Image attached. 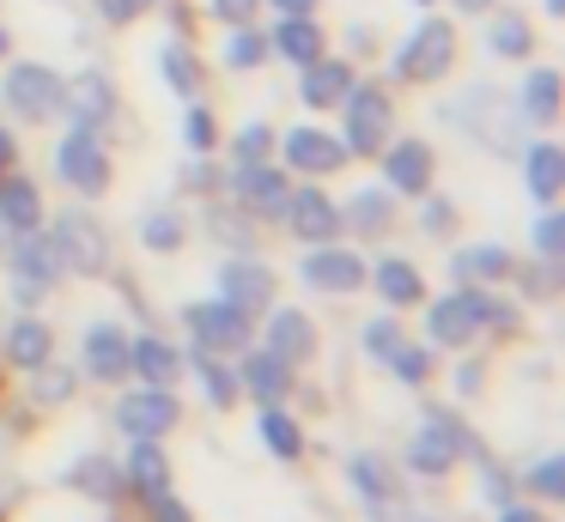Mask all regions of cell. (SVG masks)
<instances>
[{
  "instance_id": "57",
  "label": "cell",
  "mask_w": 565,
  "mask_h": 522,
  "mask_svg": "<svg viewBox=\"0 0 565 522\" xmlns=\"http://www.w3.org/2000/svg\"><path fill=\"white\" fill-rule=\"evenodd\" d=\"M0 55H7V31H0Z\"/></svg>"
},
{
  "instance_id": "26",
  "label": "cell",
  "mask_w": 565,
  "mask_h": 522,
  "mask_svg": "<svg viewBox=\"0 0 565 522\" xmlns=\"http://www.w3.org/2000/svg\"><path fill=\"white\" fill-rule=\"evenodd\" d=\"M407 461H414L419 473H450L456 468V444L426 419V425H419V437H414V449H407Z\"/></svg>"
},
{
  "instance_id": "5",
  "label": "cell",
  "mask_w": 565,
  "mask_h": 522,
  "mask_svg": "<svg viewBox=\"0 0 565 522\" xmlns=\"http://www.w3.org/2000/svg\"><path fill=\"white\" fill-rule=\"evenodd\" d=\"M55 164H62V177L74 182V189H86V194H104V182H110V158H104V146H98L92 128L67 134L62 152H55Z\"/></svg>"
},
{
  "instance_id": "46",
  "label": "cell",
  "mask_w": 565,
  "mask_h": 522,
  "mask_svg": "<svg viewBox=\"0 0 565 522\" xmlns=\"http://www.w3.org/2000/svg\"><path fill=\"white\" fill-rule=\"evenodd\" d=\"M256 7H262V0H213V12H220L225 24H249V19H256Z\"/></svg>"
},
{
  "instance_id": "54",
  "label": "cell",
  "mask_w": 565,
  "mask_h": 522,
  "mask_svg": "<svg viewBox=\"0 0 565 522\" xmlns=\"http://www.w3.org/2000/svg\"><path fill=\"white\" fill-rule=\"evenodd\" d=\"M504 522H541L535 510H504Z\"/></svg>"
},
{
  "instance_id": "38",
  "label": "cell",
  "mask_w": 565,
  "mask_h": 522,
  "mask_svg": "<svg viewBox=\"0 0 565 522\" xmlns=\"http://www.w3.org/2000/svg\"><path fill=\"white\" fill-rule=\"evenodd\" d=\"M159 61H164V79H171L177 92H195V55H189V49H177V43H171Z\"/></svg>"
},
{
  "instance_id": "39",
  "label": "cell",
  "mask_w": 565,
  "mask_h": 522,
  "mask_svg": "<svg viewBox=\"0 0 565 522\" xmlns=\"http://www.w3.org/2000/svg\"><path fill=\"white\" fill-rule=\"evenodd\" d=\"M390 364H395V376H402V383H426V371H431V359L419 347H407V340L390 352Z\"/></svg>"
},
{
  "instance_id": "12",
  "label": "cell",
  "mask_w": 565,
  "mask_h": 522,
  "mask_svg": "<svg viewBox=\"0 0 565 522\" xmlns=\"http://www.w3.org/2000/svg\"><path fill=\"white\" fill-rule=\"evenodd\" d=\"M305 279L322 291H359L365 286V262H359L353 249H334V243H317L305 262Z\"/></svg>"
},
{
  "instance_id": "20",
  "label": "cell",
  "mask_w": 565,
  "mask_h": 522,
  "mask_svg": "<svg viewBox=\"0 0 565 522\" xmlns=\"http://www.w3.org/2000/svg\"><path fill=\"white\" fill-rule=\"evenodd\" d=\"M86 371L104 376V383L128 376V334H116V328H92L86 334Z\"/></svg>"
},
{
  "instance_id": "55",
  "label": "cell",
  "mask_w": 565,
  "mask_h": 522,
  "mask_svg": "<svg viewBox=\"0 0 565 522\" xmlns=\"http://www.w3.org/2000/svg\"><path fill=\"white\" fill-rule=\"evenodd\" d=\"M456 7H462V12H487L492 0H456Z\"/></svg>"
},
{
  "instance_id": "58",
  "label": "cell",
  "mask_w": 565,
  "mask_h": 522,
  "mask_svg": "<svg viewBox=\"0 0 565 522\" xmlns=\"http://www.w3.org/2000/svg\"><path fill=\"white\" fill-rule=\"evenodd\" d=\"M414 522H431V516H414Z\"/></svg>"
},
{
  "instance_id": "3",
  "label": "cell",
  "mask_w": 565,
  "mask_h": 522,
  "mask_svg": "<svg viewBox=\"0 0 565 522\" xmlns=\"http://www.w3.org/2000/svg\"><path fill=\"white\" fill-rule=\"evenodd\" d=\"M341 104H347V152H377L383 134H390V97L377 85H353Z\"/></svg>"
},
{
  "instance_id": "8",
  "label": "cell",
  "mask_w": 565,
  "mask_h": 522,
  "mask_svg": "<svg viewBox=\"0 0 565 522\" xmlns=\"http://www.w3.org/2000/svg\"><path fill=\"white\" fill-rule=\"evenodd\" d=\"M220 291H225L232 310L256 316V310H268V303H274V274L262 262H225L220 267Z\"/></svg>"
},
{
  "instance_id": "47",
  "label": "cell",
  "mask_w": 565,
  "mask_h": 522,
  "mask_svg": "<svg viewBox=\"0 0 565 522\" xmlns=\"http://www.w3.org/2000/svg\"><path fill=\"white\" fill-rule=\"evenodd\" d=\"M419 225H426V231H450V225H456V206H450V201H426Z\"/></svg>"
},
{
  "instance_id": "14",
  "label": "cell",
  "mask_w": 565,
  "mask_h": 522,
  "mask_svg": "<svg viewBox=\"0 0 565 522\" xmlns=\"http://www.w3.org/2000/svg\"><path fill=\"white\" fill-rule=\"evenodd\" d=\"M286 164L310 170V177L341 170L347 164V140H334V134H322V128H292V134H286Z\"/></svg>"
},
{
  "instance_id": "6",
  "label": "cell",
  "mask_w": 565,
  "mask_h": 522,
  "mask_svg": "<svg viewBox=\"0 0 565 522\" xmlns=\"http://www.w3.org/2000/svg\"><path fill=\"white\" fill-rule=\"evenodd\" d=\"M492 316V303L480 298V291H456V298L431 303V340H444V347H462V340H475V328Z\"/></svg>"
},
{
  "instance_id": "41",
  "label": "cell",
  "mask_w": 565,
  "mask_h": 522,
  "mask_svg": "<svg viewBox=\"0 0 565 522\" xmlns=\"http://www.w3.org/2000/svg\"><path fill=\"white\" fill-rule=\"evenodd\" d=\"M395 347H402V328H395L390 316H383V322H371V328H365V352H371V359H390Z\"/></svg>"
},
{
  "instance_id": "50",
  "label": "cell",
  "mask_w": 565,
  "mask_h": 522,
  "mask_svg": "<svg viewBox=\"0 0 565 522\" xmlns=\"http://www.w3.org/2000/svg\"><path fill=\"white\" fill-rule=\"evenodd\" d=\"M79 480H92L104 498H110V468H104V461H86V468H79Z\"/></svg>"
},
{
  "instance_id": "18",
  "label": "cell",
  "mask_w": 565,
  "mask_h": 522,
  "mask_svg": "<svg viewBox=\"0 0 565 522\" xmlns=\"http://www.w3.org/2000/svg\"><path fill=\"white\" fill-rule=\"evenodd\" d=\"M128 480H135L147 498L171 492V461H164L159 437H135V449H128Z\"/></svg>"
},
{
  "instance_id": "27",
  "label": "cell",
  "mask_w": 565,
  "mask_h": 522,
  "mask_svg": "<svg viewBox=\"0 0 565 522\" xmlns=\"http://www.w3.org/2000/svg\"><path fill=\"white\" fill-rule=\"evenodd\" d=\"M377 291H383L390 303H419V298H426V279L414 274V262L390 255V262H377Z\"/></svg>"
},
{
  "instance_id": "52",
  "label": "cell",
  "mask_w": 565,
  "mask_h": 522,
  "mask_svg": "<svg viewBox=\"0 0 565 522\" xmlns=\"http://www.w3.org/2000/svg\"><path fill=\"white\" fill-rule=\"evenodd\" d=\"M280 7V19H298V12H317V0H274Z\"/></svg>"
},
{
  "instance_id": "17",
  "label": "cell",
  "mask_w": 565,
  "mask_h": 522,
  "mask_svg": "<svg viewBox=\"0 0 565 522\" xmlns=\"http://www.w3.org/2000/svg\"><path fill=\"white\" fill-rule=\"evenodd\" d=\"M43 219V194L31 177H0V225H13V231H38Z\"/></svg>"
},
{
  "instance_id": "31",
  "label": "cell",
  "mask_w": 565,
  "mask_h": 522,
  "mask_svg": "<svg viewBox=\"0 0 565 522\" xmlns=\"http://www.w3.org/2000/svg\"><path fill=\"white\" fill-rule=\"evenodd\" d=\"M262 437H268V449H274V456H280V461L305 456V432H298V425L286 419L280 407H268V413H262Z\"/></svg>"
},
{
  "instance_id": "10",
  "label": "cell",
  "mask_w": 565,
  "mask_h": 522,
  "mask_svg": "<svg viewBox=\"0 0 565 522\" xmlns=\"http://www.w3.org/2000/svg\"><path fill=\"white\" fill-rule=\"evenodd\" d=\"M286 225H292L305 243H329L334 231H341V206H334L329 194H317V189H298V194H286Z\"/></svg>"
},
{
  "instance_id": "9",
  "label": "cell",
  "mask_w": 565,
  "mask_h": 522,
  "mask_svg": "<svg viewBox=\"0 0 565 522\" xmlns=\"http://www.w3.org/2000/svg\"><path fill=\"white\" fill-rule=\"evenodd\" d=\"M189 328L201 334L207 352H232L249 340V316L232 310V303H189Z\"/></svg>"
},
{
  "instance_id": "24",
  "label": "cell",
  "mask_w": 565,
  "mask_h": 522,
  "mask_svg": "<svg viewBox=\"0 0 565 522\" xmlns=\"http://www.w3.org/2000/svg\"><path fill=\"white\" fill-rule=\"evenodd\" d=\"M516 109H523V121H553V116H559V73H553V67L529 73L523 92H516Z\"/></svg>"
},
{
  "instance_id": "11",
  "label": "cell",
  "mask_w": 565,
  "mask_h": 522,
  "mask_svg": "<svg viewBox=\"0 0 565 522\" xmlns=\"http://www.w3.org/2000/svg\"><path fill=\"white\" fill-rule=\"evenodd\" d=\"M62 116H74L79 128H98V121L116 116V92L104 73H79L74 85H62Z\"/></svg>"
},
{
  "instance_id": "45",
  "label": "cell",
  "mask_w": 565,
  "mask_h": 522,
  "mask_svg": "<svg viewBox=\"0 0 565 522\" xmlns=\"http://www.w3.org/2000/svg\"><path fill=\"white\" fill-rule=\"evenodd\" d=\"M529 486H535L541 498H559V461H535V468H529Z\"/></svg>"
},
{
  "instance_id": "22",
  "label": "cell",
  "mask_w": 565,
  "mask_h": 522,
  "mask_svg": "<svg viewBox=\"0 0 565 522\" xmlns=\"http://www.w3.org/2000/svg\"><path fill=\"white\" fill-rule=\"evenodd\" d=\"M347 92H353V67H341V61H322V55L305 67V104L329 109V104H341Z\"/></svg>"
},
{
  "instance_id": "59",
  "label": "cell",
  "mask_w": 565,
  "mask_h": 522,
  "mask_svg": "<svg viewBox=\"0 0 565 522\" xmlns=\"http://www.w3.org/2000/svg\"><path fill=\"white\" fill-rule=\"evenodd\" d=\"M419 7H431V0H419Z\"/></svg>"
},
{
  "instance_id": "4",
  "label": "cell",
  "mask_w": 565,
  "mask_h": 522,
  "mask_svg": "<svg viewBox=\"0 0 565 522\" xmlns=\"http://www.w3.org/2000/svg\"><path fill=\"white\" fill-rule=\"evenodd\" d=\"M7 104L31 121H50V116H62V79L50 67H38V61H25V67L7 73Z\"/></svg>"
},
{
  "instance_id": "7",
  "label": "cell",
  "mask_w": 565,
  "mask_h": 522,
  "mask_svg": "<svg viewBox=\"0 0 565 522\" xmlns=\"http://www.w3.org/2000/svg\"><path fill=\"white\" fill-rule=\"evenodd\" d=\"M232 189H237V201H244L256 219H280V213H286V194H292V189H286L280 170L262 164V158H256V164H237Z\"/></svg>"
},
{
  "instance_id": "40",
  "label": "cell",
  "mask_w": 565,
  "mask_h": 522,
  "mask_svg": "<svg viewBox=\"0 0 565 522\" xmlns=\"http://www.w3.org/2000/svg\"><path fill=\"white\" fill-rule=\"evenodd\" d=\"M147 243H152V249H177V243H183V219H177V213H152L147 219Z\"/></svg>"
},
{
  "instance_id": "28",
  "label": "cell",
  "mask_w": 565,
  "mask_h": 522,
  "mask_svg": "<svg viewBox=\"0 0 565 522\" xmlns=\"http://www.w3.org/2000/svg\"><path fill=\"white\" fill-rule=\"evenodd\" d=\"M559 146L553 140H541V146H529L523 152V177H529V189L541 194V201H553V194H559Z\"/></svg>"
},
{
  "instance_id": "42",
  "label": "cell",
  "mask_w": 565,
  "mask_h": 522,
  "mask_svg": "<svg viewBox=\"0 0 565 522\" xmlns=\"http://www.w3.org/2000/svg\"><path fill=\"white\" fill-rule=\"evenodd\" d=\"M426 419H431V425H438V432H444V437H450V444H456V456H480V444H475V437H468L462 425L450 419V413H426Z\"/></svg>"
},
{
  "instance_id": "23",
  "label": "cell",
  "mask_w": 565,
  "mask_h": 522,
  "mask_svg": "<svg viewBox=\"0 0 565 522\" xmlns=\"http://www.w3.org/2000/svg\"><path fill=\"white\" fill-rule=\"evenodd\" d=\"M274 49H280L292 67H310V61L322 55V31L310 12H298V19H280V31H274Z\"/></svg>"
},
{
  "instance_id": "49",
  "label": "cell",
  "mask_w": 565,
  "mask_h": 522,
  "mask_svg": "<svg viewBox=\"0 0 565 522\" xmlns=\"http://www.w3.org/2000/svg\"><path fill=\"white\" fill-rule=\"evenodd\" d=\"M152 504H159V522H189V510L177 504L171 492H159V498H152Z\"/></svg>"
},
{
  "instance_id": "34",
  "label": "cell",
  "mask_w": 565,
  "mask_h": 522,
  "mask_svg": "<svg viewBox=\"0 0 565 522\" xmlns=\"http://www.w3.org/2000/svg\"><path fill=\"white\" fill-rule=\"evenodd\" d=\"M353 480H359V492H365V504H371V516H377L383 504H390V473L377 468L371 456H359L353 461Z\"/></svg>"
},
{
  "instance_id": "25",
  "label": "cell",
  "mask_w": 565,
  "mask_h": 522,
  "mask_svg": "<svg viewBox=\"0 0 565 522\" xmlns=\"http://www.w3.org/2000/svg\"><path fill=\"white\" fill-rule=\"evenodd\" d=\"M13 267H19V279H38V291L50 286L55 274H62V262H55V249H50V237H38V231H19V249H13Z\"/></svg>"
},
{
  "instance_id": "30",
  "label": "cell",
  "mask_w": 565,
  "mask_h": 522,
  "mask_svg": "<svg viewBox=\"0 0 565 522\" xmlns=\"http://www.w3.org/2000/svg\"><path fill=\"white\" fill-rule=\"evenodd\" d=\"M7 352H13V364H25V371H43V364H50V328L19 322L13 340H7Z\"/></svg>"
},
{
  "instance_id": "36",
  "label": "cell",
  "mask_w": 565,
  "mask_h": 522,
  "mask_svg": "<svg viewBox=\"0 0 565 522\" xmlns=\"http://www.w3.org/2000/svg\"><path fill=\"white\" fill-rule=\"evenodd\" d=\"M529 43H535V36H529V24L516 19V12H504V19L492 24V49H499V55H529Z\"/></svg>"
},
{
  "instance_id": "21",
  "label": "cell",
  "mask_w": 565,
  "mask_h": 522,
  "mask_svg": "<svg viewBox=\"0 0 565 522\" xmlns=\"http://www.w3.org/2000/svg\"><path fill=\"white\" fill-rule=\"evenodd\" d=\"M128 371H140V376H147V383H171V376L177 371H183V352H177V347H164V340H128Z\"/></svg>"
},
{
  "instance_id": "15",
  "label": "cell",
  "mask_w": 565,
  "mask_h": 522,
  "mask_svg": "<svg viewBox=\"0 0 565 522\" xmlns=\"http://www.w3.org/2000/svg\"><path fill=\"white\" fill-rule=\"evenodd\" d=\"M499 104H504V97L492 92V85H475V92H468L462 104H450V116L462 121V128H475V134H480V140H487V146H499V152H511V134L499 128V116H492V109H499Z\"/></svg>"
},
{
  "instance_id": "48",
  "label": "cell",
  "mask_w": 565,
  "mask_h": 522,
  "mask_svg": "<svg viewBox=\"0 0 565 522\" xmlns=\"http://www.w3.org/2000/svg\"><path fill=\"white\" fill-rule=\"evenodd\" d=\"M189 146H195V152H201V146H213V116H207V109H189Z\"/></svg>"
},
{
  "instance_id": "56",
  "label": "cell",
  "mask_w": 565,
  "mask_h": 522,
  "mask_svg": "<svg viewBox=\"0 0 565 522\" xmlns=\"http://www.w3.org/2000/svg\"><path fill=\"white\" fill-rule=\"evenodd\" d=\"M559 7H565V0H547V12H559Z\"/></svg>"
},
{
  "instance_id": "1",
  "label": "cell",
  "mask_w": 565,
  "mask_h": 522,
  "mask_svg": "<svg viewBox=\"0 0 565 522\" xmlns=\"http://www.w3.org/2000/svg\"><path fill=\"white\" fill-rule=\"evenodd\" d=\"M50 249H55V262L74 267V274H104V267H110V237H104L86 213H62V219H55Z\"/></svg>"
},
{
  "instance_id": "29",
  "label": "cell",
  "mask_w": 565,
  "mask_h": 522,
  "mask_svg": "<svg viewBox=\"0 0 565 522\" xmlns=\"http://www.w3.org/2000/svg\"><path fill=\"white\" fill-rule=\"evenodd\" d=\"M244 383L256 388L268 407H280V395H286V383H292V376H286V359H274V352H256V359H244Z\"/></svg>"
},
{
  "instance_id": "43",
  "label": "cell",
  "mask_w": 565,
  "mask_h": 522,
  "mask_svg": "<svg viewBox=\"0 0 565 522\" xmlns=\"http://www.w3.org/2000/svg\"><path fill=\"white\" fill-rule=\"evenodd\" d=\"M535 249L547 255V262H559V213H541L535 219Z\"/></svg>"
},
{
  "instance_id": "16",
  "label": "cell",
  "mask_w": 565,
  "mask_h": 522,
  "mask_svg": "<svg viewBox=\"0 0 565 522\" xmlns=\"http://www.w3.org/2000/svg\"><path fill=\"white\" fill-rule=\"evenodd\" d=\"M268 352L274 359H310L317 352V328H310V316L305 310H274L268 316Z\"/></svg>"
},
{
  "instance_id": "13",
  "label": "cell",
  "mask_w": 565,
  "mask_h": 522,
  "mask_svg": "<svg viewBox=\"0 0 565 522\" xmlns=\"http://www.w3.org/2000/svg\"><path fill=\"white\" fill-rule=\"evenodd\" d=\"M116 419H122L128 437H164L177 425V401L164 395V388H140V395H128L122 407H116Z\"/></svg>"
},
{
  "instance_id": "44",
  "label": "cell",
  "mask_w": 565,
  "mask_h": 522,
  "mask_svg": "<svg viewBox=\"0 0 565 522\" xmlns=\"http://www.w3.org/2000/svg\"><path fill=\"white\" fill-rule=\"evenodd\" d=\"M268 140H274L268 128H244V134H237V164H256V158L268 152Z\"/></svg>"
},
{
  "instance_id": "53",
  "label": "cell",
  "mask_w": 565,
  "mask_h": 522,
  "mask_svg": "<svg viewBox=\"0 0 565 522\" xmlns=\"http://www.w3.org/2000/svg\"><path fill=\"white\" fill-rule=\"evenodd\" d=\"M7 164H13V134L0 128V177H7Z\"/></svg>"
},
{
  "instance_id": "51",
  "label": "cell",
  "mask_w": 565,
  "mask_h": 522,
  "mask_svg": "<svg viewBox=\"0 0 565 522\" xmlns=\"http://www.w3.org/2000/svg\"><path fill=\"white\" fill-rule=\"evenodd\" d=\"M135 7H140V0H104V12H110L116 24H122V19H135Z\"/></svg>"
},
{
  "instance_id": "19",
  "label": "cell",
  "mask_w": 565,
  "mask_h": 522,
  "mask_svg": "<svg viewBox=\"0 0 565 522\" xmlns=\"http://www.w3.org/2000/svg\"><path fill=\"white\" fill-rule=\"evenodd\" d=\"M383 177H390V189L426 194V182H431V152H426V140H402V146H395L390 164H383Z\"/></svg>"
},
{
  "instance_id": "32",
  "label": "cell",
  "mask_w": 565,
  "mask_h": 522,
  "mask_svg": "<svg viewBox=\"0 0 565 522\" xmlns=\"http://www.w3.org/2000/svg\"><path fill=\"white\" fill-rule=\"evenodd\" d=\"M456 274H462V279H504V274H511V255L492 249V243H480V249L456 255Z\"/></svg>"
},
{
  "instance_id": "37",
  "label": "cell",
  "mask_w": 565,
  "mask_h": 522,
  "mask_svg": "<svg viewBox=\"0 0 565 522\" xmlns=\"http://www.w3.org/2000/svg\"><path fill=\"white\" fill-rule=\"evenodd\" d=\"M195 371H201V383H207L213 407H232V395H237V376H232V371H220L213 359H195Z\"/></svg>"
},
{
  "instance_id": "35",
  "label": "cell",
  "mask_w": 565,
  "mask_h": 522,
  "mask_svg": "<svg viewBox=\"0 0 565 522\" xmlns=\"http://www.w3.org/2000/svg\"><path fill=\"white\" fill-rule=\"evenodd\" d=\"M262 55H268V43H262L249 24H232V36H225V61H232V67H256Z\"/></svg>"
},
{
  "instance_id": "2",
  "label": "cell",
  "mask_w": 565,
  "mask_h": 522,
  "mask_svg": "<svg viewBox=\"0 0 565 522\" xmlns=\"http://www.w3.org/2000/svg\"><path fill=\"white\" fill-rule=\"evenodd\" d=\"M450 61H456L450 19H426L414 36H407L402 55H395V73H402V79H438V73H450Z\"/></svg>"
},
{
  "instance_id": "33",
  "label": "cell",
  "mask_w": 565,
  "mask_h": 522,
  "mask_svg": "<svg viewBox=\"0 0 565 522\" xmlns=\"http://www.w3.org/2000/svg\"><path fill=\"white\" fill-rule=\"evenodd\" d=\"M341 219H353L359 231H383V225H390V189L353 194V213H341Z\"/></svg>"
}]
</instances>
